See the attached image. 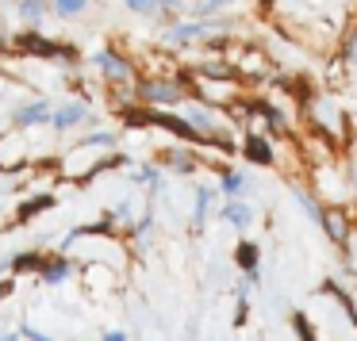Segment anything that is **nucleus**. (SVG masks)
<instances>
[{
  "label": "nucleus",
  "mask_w": 357,
  "mask_h": 341,
  "mask_svg": "<svg viewBox=\"0 0 357 341\" xmlns=\"http://www.w3.org/2000/svg\"><path fill=\"white\" fill-rule=\"evenodd\" d=\"M43 119H50V104L39 100V104H27V108L16 111V123L20 127H31V123H43Z\"/></svg>",
  "instance_id": "1"
},
{
  "label": "nucleus",
  "mask_w": 357,
  "mask_h": 341,
  "mask_svg": "<svg viewBox=\"0 0 357 341\" xmlns=\"http://www.w3.org/2000/svg\"><path fill=\"white\" fill-rule=\"evenodd\" d=\"M85 116H89L85 104H70V108H62V111L54 116V127H58V131H70V127H77Z\"/></svg>",
  "instance_id": "2"
},
{
  "label": "nucleus",
  "mask_w": 357,
  "mask_h": 341,
  "mask_svg": "<svg viewBox=\"0 0 357 341\" xmlns=\"http://www.w3.org/2000/svg\"><path fill=\"white\" fill-rule=\"evenodd\" d=\"M246 157H250V161H261V165H269V161H273V150H269V142H265V138H250V142H246Z\"/></svg>",
  "instance_id": "3"
},
{
  "label": "nucleus",
  "mask_w": 357,
  "mask_h": 341,
  "mask_svg": "<svg viewBox=\"0 0 357 341\" xmlns=\"http://www.w3.org/2000/svg\"><path fill=\"white\" fill-rule=\"evenodd\" d=\"M96 62H100V70L112 73V77H127V65L119 62L116 54H96Z\"/></svg>",
  "instance_id": "4"
},
{
  "label": "nucleus",
  "mask_w": 357,
  "mask_h": 341,
  "mask_svg": "<svg viewBox=\"0 0 357 341\" xmlns=\"http://www.w3.org/2000/svg\"><path fill=\"white\" fill-rule=\"evenodd\" d=\"M223 215L231 219L234 226H250V207H246V203H227Z\"/></svg>",
  "instance_id": "5"
},
{
  "label": "nucleus",
  "mask_w": 357,
  "mask_h": 341,
  "mask_svg": "<svg viewBox=\"0 0 357 341\" xmlns=\"http://www.w3.org/2000/svg\"><path fill=\"white\" fill-rule=\"evenodd\" d=\"M142 96H150V100H158V104H173L177 100V88H165V85H150Z\"/></svg>",
  "instance_id": "6"
},
{
  "label": "nucleus",
  "mask_w": 357,
  "mask_h": 341,
  "mask_svg": "<svg viewBox=\"0 0 357 341\" xmlns=\"http://www.w3.org/2000/svg\"><path fill=\"white\" fill-rule=\"evenodd\" d=\"M162 4H165V0H127V8H131V12H146V16H150V12H158Z\"/></svg>",
  "instance_id": "7"
},
{
  "label": "nucleus",
  "mask_w": 357,
  "mask_h": 341,
  "mask_svg": "<svg viewBox=\"0 0 357 341\" xmlns=\"http://www.w3.org/2000/svg\"><path fill=\"white\" fill-rule=\"evenodd\" d=\"M54 8L62 12V16H77V12L85 8V0H54Z\"/></svg>",
  "instance_id": "8"
},
{
  "label": "nucleus",
  "mask_w": 357,
  "mask_h": 341,
  "mask_svg": "<svg viewBox=\"0 0 357 341\" xmlns=\"http://www.w3.org/2000/svg\"><path fill=\"white\" fill-rule=\"evenodd\" d=\"M242 188H246V180H242V177H238V173H227V177H223V192H231V196H238V192H242Z\"/></svg>",
  "instance_id": "9"
},
{
  "label": "nucleus",
  "mask_w": 357,
  "mask_h": 341,
  "mask_svg": "<svg viewBox=\"0 0 357 341\" xmlns=\"http://www.w3.org/2000/svg\"><path fill=\"white\" fill-rule=\"evenodd\" d=\"M238 261H242V269H250V272H254V264H257V249H254V246H242Z\"/></svg>",
  "instance_id": "10"
},
{
  "label": "nucleus",
  "mask_w": 357,
  "mask_h": 341,
  "mask_svg": "<svg viewBox=\"0 0 357 341\" xmlns=\"http://www.w3.org/2000/svg\"><path fill=\"white\" fill-rule=\"evenodd\" d=\"M39 207H50V196H39V200H31V203H27V207H24V211H20V219H27V215H35V211H39Z\"/></svg>",
  "instance_id": "11"
},
{
  "label": "nucleus",
  "mask_w": 357,
  "mask_h": 341,
  "mask_svg": "<svg viewBox=\"0 0 357 341\" xmlns=\"http://www.w3.org/2000/svg\"><path fill=\"white\" fill-rule=\"evenodd\" d=\"M66 272H70L66 264H54V269H47V272H43V280H50V284H62V280H66Z\"/></svg>",
  "instance_id": "12"
},
{
  "label": "nucleus",
  "mask_w": 357,
  "mask_h": 341,
  "mask_svg": "<svg viewBox=\"0 0 357 341\" xmlns=\"http://www.w3.org/2000/svg\"><path fill=\"white\" fill-rule=\"evenodd\" d=\"M208 203H211V196H208V192L196 196V223H204V215H208Z\"/></svg>",
  "instance_id": "13"
},
{
  "label": "nucleus",
  "mask_w": 357,
  "mask_h": 341,
  "mask_svg": "<svg viewBox=\"0 0 357 341\" xmlns=\"http://www.w3.org/2000/svg\"><path fill=\"white\" fill-rule=\"evenodd\" d=\"M20 12H24L27 19H39L43 16V4H39V0H24V8H20Z\"/></svg>",
  "instance_id": "14"
},
{
  "label": "nucleus",
  "mask_w": 357,
  "mask_h": 341,
  "mask_svg": "<svg viewBox=\"0 0 357 341\" xmlns=\"http://www.w3.org/2000/svg\"><path fill=\"white\" fill-rule=\"evenodd\" d=\"M223 4H231V0H208V12H215V8H223Z\"/></svg>",
  "instance_id": "15"
}]
</instances>
